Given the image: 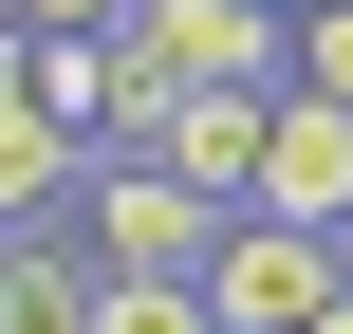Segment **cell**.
<instances>
[{
  "mask_svg": "<svg viewBox=\"0 0 353 334\" xmlns=\"http://www.w3.org/2000/svg\"><path fill=\"white\" fill-rule=\"evenodd\" d=\"M130 37H149L186 93H279V56H298V0H130Z\"/></svg>",
  "mask_w": 353,
  "mask_h": 334,
  "instance_id": "3957f363",
  "label": "cell"
},
{
  "mask_svg": "<svg viewBox=\"0 0 353 334\" xmlns=\"http://www.w3.org/2000/svg\"><path fill=\"white\" fill-rule=\"evenodd\" d=\"M242 223L353 242V112H316V93H279V112H261V186H242Z\"/></svg>",
  "mask_w": 353,
  "mask_h": 334,
  "instance_id": "277c9868",
  "label": "cell"
},
{
  "mask_svg": "<svg viewBox=\"0 0 353 334\" xmlns=\"http://www.w3.org/2000/svg\"><path fill=\"white\" fill-rule=\"evenodd\" d=\"M205 298V334H316L353 298V242H298V223H223V260L186 279Z\"/></svg>",
  "mask_w": 353,
  "mask_h": 334,
  "instance_id": "7a4b0ae2",
  "label": "cell"
},
{
  "mask_svg": "<svg viewBox=\"0 0 353 334\" xmlns=\"http://www.w3.org/2000/svg\"><path fill=\"white\" fill-rule=\"evenodd\" d=\"M261 112H279V93H186V112H168V149H149V167H186V186H205V205H223V223H242V186H261Z\"/></svg>",
  "mask_w": 353,
  "mask_h": 334,
  "instance_id": "5b68a950",
  "label": "cell"
},
{
  "mask_svg": "<svg viewBox=\"0 0 353 334\" xmlns=\"http://www.w3.org/2000/svg\"><path fill=\"white\" fill-rule=\"evenodd\" d=\"M93 334H205L186 279H93Z\"/></svg>",
  "mask_w": 353,
  "mask_h": 334,
  "instance_id": "9c48e42d",
  "label": "cell"
},
{
  "mask_svg": "<svg viewBox=\"0 0 353 334\" xmlns=\"http://www.w3.org/2000/svg\"><path fill=\"white\" fill-rule=\"evenodd\" d=\"M74 167H93V149H74L19 74H0V242H19V223H74Z\"/></svg>",
  "mask_w": 353,
  "mask_h": 334,
  "instance_id": "8992f818",
  "label": "cell"
},
{
  "mask_svg": "<svg viewBox=\"0 0 353 334\" xmlns=\"http://www.w3.org/2000/svg\"><path fill=\"white\" fill-rule=\"evenodd\" d=\"M74 242H93V279H205L223 260V205L130 149V167H74Z\"/></svg>",
  "mask_w": 353,
  "mask_h": 334,
  "instance_id": "6da1fadb",
  "label": "cell"
},
{
  "mask_svg": "<svg viewBox=\"0 0 353 334\" xmlns=\"http://www.w3.org/2000/svg\"><path fill=\"white\" fill-rule=\"evenodd\" d=\"M130 0H19V37H112Z\"/></svg>",
  "mask_w": 353,
  "mask_h": 334,
  "instance_id": "30bf717a",
  "label": "cell"
},
{
  "mask_svg": "<svg viewBox=\"0 0 353 334\" xmlns=\"http://www.w3.org/2000/svg\"><path fill=\"white\" fill-rule=\"evenodd\" d=\"M316 334H353V298H335V316H316Z\"/></svg>",
  "mask_w": 353,
  "mask_h": 334,
  "instance_id": "8fae6325",
  "label": "cell"
},
{
  "mask_svg": "<svg viewBox=\"0 0 353 334\" xmlns=\"http://www.w3.org/2000/svg\"><path fill=\"white\" fill-rule=\"evenodd\" d=\"M0 334H93V242L74 223H19L0 242Z\"/></svg>",
  "mask_w": 353,
  "mask_h": 334,
  "instance_id": "52a82bcc",
  "label": "cell"
},
{
  "mask_svg": "<svg viewBox=\"0 0 353 334\" xmlns=\"http://www.w3.org/2000/svg\"><path fill=\"white\" fill-rule=\"evenodd\" d=\"M279 93H316V112H353V0H298V56H279Z\"/></svg>",
  "mask_w": 353,
  "mask_h": 334,
  "instance_id": "ba28073f",
  "label": "cell"
}]
</instances>
